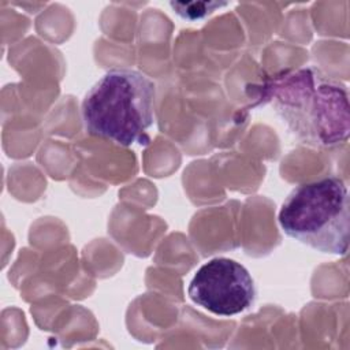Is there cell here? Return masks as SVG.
<instances>
[{
  "instance_id": "6da1fadb",
  "label": "cell",
  "mask_w": 350,
  "mask_h": 350,
  "mask_svg": "<svg viewBox=\"0 0 350 350\" xmlns=\"http://www.w3.org/2000/svg\"><path fill=\"white\" fill-rule=\"evenodd\" d=\"M273 111L298 141L314 148H335L350 134L347 89L316 67L278 77L269 88Z\"/></svg>"
},
{
  "instance_id": "7a4b0ae2",
  "label": "cell",
  "mask_w": 350,
  "mask_h": 350,
  "mask_svg": "<svg viewBox=\"0 0 350 350\" xmlns=\"http://www.w3.org/2000/svg\"><path fill=\"white\" fill-rule=\"evenodd\" d=\"M154 83L145 74L131 68L109 70L82 100L85 130L120 146L146 145L154 122Z\"/></svg>"
},
{
  "instance_id": "3957f363",
  "label": "cell",
  "mask_w": 350,
  "mask_h": 350,
  "mask_svg": "<svg viewBox=\"0 0 350 350\" xmlns=\"http://www.w3.org/2000/svg\"><path fill=\"white\" fill-rule=\"evenodd\" d=\"M278 221L282 231L317 252L345 254L349 249V193L338 176L294 187L283 201Z\"/></svg>"
},
{
  "instance_id": "277c9868",
  "label": "cell",
  "mask_w": 350,
  "mask_h": 350,
  "mask_svg": "<svg viewBox=\"0 0 350 350\" xmlns=\"http://www.w3.org/2000/svg\"><path fill=\"white\" fill-rule=\"evenodd\" d=\"M189 298L216 316H235L247 310L257 291L250 272L238 261L216 257L202 264L187 287Z\"/></svg>"
},
{
  "instance_id": "5b68a950",
  "label": "cell",
  "mask_w": 350,
  "mask_h": 350,
  "mask_svg": "<svg viewBox=\"0 0 350 350\" xmlns=\"http://www.w3.org/2000/svg\"><path fill=\"white\" fill-rule=\"evenodd\" d=\"M227 3H219V1H189V3H179L172 1L170 5L174 8V11L186 21H200L205 16L211 15L213 11H216L220 7H224Z\"/></svg>"
}]
</instances>
